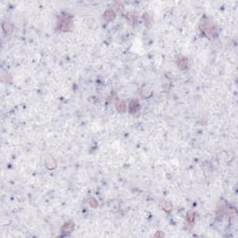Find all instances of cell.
I'll list each match as a JSON object with an SVG mask.
<instances>
[{
	"label": "cell",
	"mask_w": 238,
	"mask_h": 238,
	"mask_svg": "<svg viewBox=\"0 0 238 238\" xmlns=\"http://www.w3.org/2000/svg\"><path fill=\"white\" fill-rule=\"evenodd\" d=\"M177 64L181 69H185L187 66V59L184 57H178L177 60Z\"/></svg>",
	"instance_id": "5b68a950"
},
{
	"label": "cell",
	"mask_w": 238,
	"mask_h": 238,
	"mask_svg": "<svg viewBox=\"0 0 238 238\" xmlns=\"http://www.w3.org/2000/svg\"><path fill=\"white\" fill-rule=\"evenodd\" d=\"M72 27V19L68 13H62L58 18V28L62 31H69Z\"/></svg>",
	"instance_id": "7a4b0ae2"
},
{
	"label": "cell",
	"mask_w": 238,
	"mask_h": 238,
	"mask_svg": "<svg viewBox=\"0 0 238 238\" xmlns=\"http://www.w3.org/2000/svg\"><path fill=\"white\" fill-rule=\"evenodd\" d=\"M160 206H161L162 209H164L166 212H170L171 210H172V205H171L169 202H167V201H165V200L161 201Z\"/></svg>",
	"instance_id": "52a82bcc"
},
{
	"label": "cell",
	"mask_w": 238,
	"mask_h": 238,
	"mask_svg": "<svg viewBox=\"0 0 238 238\" xmlns=\"http://www.w3.org/2000/svg\"><path fill=\"white\" fill-rule=\"evenodd\" d=\"M103 17L105 18L107 21H112L115 18V13L112 9H109V10H107V11L104 12Z\"/></svg>",
	"instance_id": "9c48e42d"
},
{
	"label": "cell",
	"mask_w": 238,
	"mask_h": 238,
	"mask_svg": "<svg viewBox=\"0 0 238 238\" xmlns=\"http://www.w3.org/2000/svg\"><path fill=\"white\" fill-rule=\"evenodd\" d=\"M186 221H187V224L190 225V228H192L193 221H195V213H193V211L188 212L187 217H186Z\"/></svg>",
	"instance_id": "ba28073f"
},
{
	"label": "cell",
	"mask_w": 238,
	"mask_h": 238,
	"mask_svg": "<svg viewBox=\"0 0 238 238\" xmlns=\"http://www.w3.org/2000/svg\"><path fill=\"white\" fill-rule=\"evenodd\" d=\"M115 106H116V109L118 112H120V113H124L125 110H126V104L122 102L120 100H115Z\"/></svg>",
	"instance_id": "8992f818"
},
{
	"label": "cell",
	"mask_w": 238,
	"mask_h": 238,
	"mask_svg": "<svg viewBox=\"0 0 238 238\" xmlns=\"http://www.w3.org/2000/svg\"><path fill=\"white\" fill-rule=\"evenodd\" d=\"M140 103L138 100H131L129 103V108H128V111L130 114H136L138 111L140 110Z\"/></svg>",
	"instance_id": "3957f363"
},
{
	"label": "cell",
	"mask_w": 238,
	"mask_h": 238,
	"mask_svg": "<svg viewBox=\"0 0 238 238\" xmlns=\"http://www.w3.org/2000/svg\"><path fill=\"white\" fill-rule=\"evenodd\" d=\"M134 15H135L134 13L129 12L128 15H126V18H128V20H129L131 22H133L134 21V19H135V16H134Z\"/></svg>",
	"instance_id": "8fae6325"
},
{
	"label": "cell",
	"mask_w": 238,
	"mask_h": 238,
	"mask_svg": "<svg viewBox=\"0 0 238 238\" xmlns=\"http://www.w3.org/2000/svg\"><path fill=\"white\" fill-rule=\"evenodd\" d=\"M3 30L6 33H9L12 31V25L9 22H4L3 23Z\"/></svg>",
	"instance_id": "30bf717a"
},
{
	"label": "cell",
	"mask_w": 238,
	"mask_h": 238,
	"mask_svg": "<svg viewBox=\"0 0 238 238\" xmlns=\"http://www.w3.org/2000/svg\"><path fill=\"white\" fill-rule=\"evenodd\" d=\"M200 30L207 38H216L217 36V28H216L213 21H211L207 17L204 16L200 21Z\"/></svg>",
	"instance_id": "6da1fadb"
},
{
	"label": "cell",
	"mask_w": 238,
	"mask_h": 238,
	"mask_svg": "<svg viewBox=\"0 0 238 238\" xmlns=\"http://www.w3.org/2000/svg\"><path fill=\"white\" fill-rule=\"evenodd\" d=\"M74 225L73 222H66L64 225L62 226V233H72L74 231Z\"/></svg>",
	"instance_id": "277c9868"
}]
</instances>
